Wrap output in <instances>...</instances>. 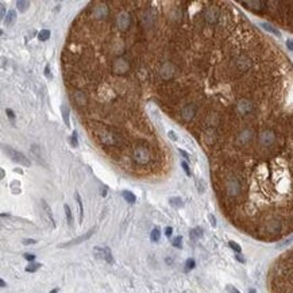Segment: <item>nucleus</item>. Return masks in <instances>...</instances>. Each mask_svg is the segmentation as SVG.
Here are the masks:
<instances>
[{"mask_svg": "<svg viewBox=\"0 0 293 293\" xmlns=\"http://www.w3.org/2000/svg\"><path fill=\"white\" fill-rule=\"evenodd\" d=\"M23 243L24 245H33V243H35V241H34V239H24Z\"/></svg>", "mask_w": 293, "mask_h": 293, "instance_id": "nucleus-32", "label": "nucleus"}, {"mask_svg": "<svg viewBox=\"0 0 293 293\" xmlns=\"http://www.w3.org/2000/svg\"><path fill=\"white\" fill-rule=\"evenodd\" d=\"M2 18H5V8L3 4H2Z\"/></svg>", "mask_w": 293, "mask_h": 293, "instance_id": "nucleus-35", "label": "nucleus"}, {"mask_svg": "<svg viewBox=\"0 0 293 293\" xmlns=\"http://www.w3.org/2000/svg\"><path fill=\"white\" fill-rule=\"evenodd\" d=\"M3 150H4V151L7 153L8 157H10L12 161H15V162L20 164V165H23V166H30V165H31L30 160L23 154V153L16 151V150L11 149L10 146H3Z\"/></svg>", "mask_w": 293, "mask_h": 293, "instance_id": "nucleus-4", "label": "nucleus"}, {"mask_svg": "<svg viewBox=\"0 0 293 293\" xmlns=\"http://www.w3.org/2000/svg\"><path fill=\"white\" fill-rule=\"evenodd\" d=\"M45 74H46L47 79H53V74H51V72H50V66L49 65H46V68H45Z\"/></svg>", "mask_w": 293, "mask_h": 293, "instance_id": "nucleus-24", "label": "nucleus"}, {"mask_svg": "<svg viewBox=\"0 0 293 293\" xmlns=\"http://www.w3.org/2000/svg\"><path fill=\"white\" fill-rule=\"evenodd\" d=\"M93 234V230H91V231H88V232L85 234L84 236H80V238H77V239H74V241H70V242H68V243H65V245H62L64 247L65 246H72V245H77V243H80V242H83V241H85V239H88L89 236Z\"/></svg>", "mask_w": 293, "mask_h": 293, "instance_id": "nucleus-6", "label": "nucleus"}, {"mask_svg": "<svg viewBox=\"0 0 293 293\" xmlns=\"http://www.w3.org/2000/svg\"><path fill=\"white\" fill-rule=\"evenodd\" d=\"M65 214H66V220H68V224L72 226L73 224V216H72V212H70V208L68 207V205H65Z\"/></svg>", "mask_w": 293, "mask_h": 293, "instance_id": "nucleus-15", "label": "nucleus"}, {"mask_svg": "<svg viewBox=\"0 0 293 293\" xmlns=\"http://www.w3.org/2000/svg\"><path fill=\"white\" fill-rule=\"evenodd\" d=\"M122 196L124 197V200L127 203H130V204H134V203L136 201V197L134 193H131L130 191H123V193H122Z\"/></svg>", "mask_w": 293, "mask_h": 293, "instance_id": "nucleus-9", "label": "nucleus"}, {"mask_svg": "<svg viewBox=\"0 0 293 293\" xmlns=\"http://www.w3.org/2000/svg\"><path fill=\"white\" fill-rule=\"evenodd\" d=\"M228 245H230V247H231V249H232L234 251H236V253H241V251H242L241 246H239V245L236 243V242H232V241H230V242H228Z\"/></svg>", "mask_w": 293, "mask_h": 293, "instance_id": "nucleus-20", "label": "nucleus"}, {"mask_svg": "<svg viewBox=\"0 0 293 293\" xmlns=\"http://www.w3.org/2000/svg\"><path fill=\"white\" fill-rule=\"evenodd\" d=\"M161 238V232L158 228H153L151 234H150V239H151V242H158Z\"/></svg>", "mask_w": 293, "mask_h": 293, "instance_id": "nucleus-12", "label": "nucleus"}, {"mask_svg": "<svg viewBox=\"0 0 293 293\" xmlns=\"http://www.w3.org/2000/svg\"><path fill=\"white\" fill-rule=\"evenodd\" d=\"M57 292H58V289H54V291H51L50 293H57Z\"/></svg>", "mask_w": 293, "mask_h": 293, "instance_id": "nucleus-37", "label": "nucleus"}, {"mask_svg": "<svg viewBox=\"0 0 293 293\" xmlns=\"http://www.w3.org/2000/svg\"><path fill=\"white\" fill-rule=\"evenodd\" d=\"M61 112H62V118H64V122H65V124L68 126V127H70V122H69V108L66 107L65 104L61 105Z\"/></svg>", "mask_w": 293, "mask_h": 293, "instance_id": "nucleus-8", "label": "nucleus"}, {"mask_svg": "<svg viewBox=\"0 0 293 293\" xmlns=\"http://www.w3.org/2000/svg\"><path fill=\"white\" fill-rule=\"evenodd\" d=\"M76 200H77V204H79V208H80V223H83V214H84V211H83V201H81V199H80V195L79 193H76Z\"/></svg>", "mask_w": 293, "mask_h": 293, "instance_id": "nucleus-17", "label": "nucleus"}, {"mask_svg": "<svg viewBox=\"0 0 293 293\" xmlns=\"http://www.w3.org/2000/svg\"><path fill=\"white\" fill-rule=\"evenodd\" d=\"M178 115L205 150L220 211L242 232H293V66L227 2L185 3Z\"/></svg>", "mask_w": 293, "mask_h": 293, "instance_id": "nucleus-1", "label": "nucleus"}, {"mask_svg": "<svg viewBox=\"0 0 293 293\" xmlns=\"http://www.w3.org/2000/svg\"><path fill=\"white\" fill-rule=\"evenodd\" d=\"M254 14L266 15L277 24L293 31V2H239Z\"/></svg>", "mask_w": 293, "mask_h": 293, "instance_id": "nucleus-3", "label": "nucleus"}, {"mask_svg": "<svg viewBox=\"0 0 293 293\" xmlns=\"http://www.w3.org/2000/svg\"><path fill=\"white\" fill-rule=\"evenodd\" d=\"M286 46H288V49H289V50H292V51H293V41H292V39H288V41H286Z\"/></svg>", "mask_w": 293, "mask_h": 293, "instance_id": "nucleus-31", "label": "nucleus"}, {"mask_svg": "<svg viewBox=\"0 0 293 293\" xmlns=\"http://www.w3.org/2000/svg\"><path fill=\"white\" fill-rule=\"evenodd\" d=\"M24 258H26L27 261H34L35 255H34V254H24Z\"/></svg>", "mask_w": 293, "mask_h": 293, "instance_id": "nucleus-28", "label": "nucleus"}, {"mask_svg": "<svg viewBox=\"0 0 293 293\" xmlns=\"http://www.w3.org/2000/svg\"><path fill=\"white\" fill-rule=\"evenodd\" d=\"M0 285H2V288H4V286H5V282H4V281H0Z\"/></svg>", "mask_w": 293, "mask_h": 293, "instance_id": "nucleus-36", "label": "nucleus"}, {"mask_svg": "<svg viewBox=\"0 0 293 293\" xmlns=\"http://www.w3.org/2000/svg\"><path fill=\"white\" fill-rule=\"evenodd\" d=\"M195 259H192V258H189L188 261H186V263H185V266H186V270H191V269H193L195 267Z\"/></svg>", "mask_w": 293, "mask_h": 293, "instance_id": "nucleus-22", "label": "nucleus"}, {"mask_svg": "<svg viewBox=\"0 0 293 293\" xmlns=\"http://www.w3.org/2000/svg\"><path fill=\"white\" fill-rule=\"evenodd\" d=\"M235 258L238 259L239 262H242V263H245V258H243V257H241V255H239V254H238V255H235Z\"/></svg>", "mask_w": 293, "mask_h": 293, "instance_id": "nucleus-34", "label": "nucleus"}, {"mask_svg": "<svg viewBox=\"0 0 293 293\" xmlns=\"http://www.w3.org/2000/svg\"><path fill=\"white\" fill-rule=\"evenodd\" d=\"M201 234H203V231H201V228H193V230H191V238H192V241H196L197 238H200L201 236Z\"/></svg>", "mask_w": 293, "mask_h": 293, "instance_id": "nucleus-13", "label": "nucleus"}, {"mask_svg": "<svg viewBox=\"0 0 293 293\" xmlns=\"http://www.w3.org/2000/svg\"><path fill=\"white\" fill-rule=\"evenodd\" d=\"M5 114L8 115V118H10V119H14V118H15V114H14V111H12V110H10V108H7V110H5Z\"/></svg>", "mask_w": 293, "mask_h": 293, "instance_id": "nucleus-26", "label": "nucleus"}, {"mask_svg": "<svg viewBox=\"0 0 293 293\" xmlns=\"http://www.w3.org/2000/svg\"><path fill=\"white\" fill-rule=\"evenodd\" d=\"M267 286L272 293H293V249L272 265L267 273Z\"/></svg>", "mask_w": 293, "mask_h": 293, "instance_id": "nucleus-2", "label": "nucleus"}, {"mask_svg": "<svg viewBox=\"0 0 293 293\" xmlns=\"http://www.w3.org/2000/svg\"><path fill=\"white\" fill-rule=\"evenodd\" d=\"M169 204L173 205V207H176V208H180V207H182V200H181L180 197H170Z\"/></svg>", "mask_w": 293, "mask_h": 293, "instance_id": "nucleus-11", "label": "nucleus"}, {"mask_svg": "<svg viewBox=\"0 0 293 293\" xmlns=\"http://www.w3.org/2000/svg\"><path fill=\"white\" fill-rule=\"evenodd\" d=\"M16 7H18V10L20 11V12H26L27 8L30 7V3L29 2H22V0H19V2H16Z\"/></svg>", "mask_w": 293, "mask_h": 293, "instance_id": "nucleus-10", "label": "nucleus"}, {"mask_svg": "<svg viewBox=\"0 0 293 293\" xmlns=\"http://www.w3.org/2000/svg\"><path fill=\"white\" fill-rule=\"evenodd\" d=\"M250 293H254V291H251V292H250Z\"/></svg>", "mask_w": 293, "mask_h": 293, "instance_id": "nucleus-38", "label": "nucleus"}, {"mask_svg": "<svg viewBox=\"0 0 293 293\" xmlns=\"http://www.w3.org/2000/svg\"><path fill=\"white\" fill-rule=\"evenodd\" d=\"M178 153H180V154L182 155L184 158H186V160H191V158H189V154H188L186 151H184V150H180V149H178Z\"/></svg>", "mask_w": 293, "mask_h": 293, "instance_id": "nucleus-29", "label": "nucleus"}, {"mask_svg": "<svg viewBox=\"0 0 293 293\" xmlns=\"http://www.w3.org/2000/svg\"><path fill=\"white\" fill-rule=\"evenodd\" d=\"M181 243H182V236H176L172 242V245L174 247H181Z\"/></svg>", "mask_w": 293, "mask_h": 293, "instance_id": "nucleus-21", "label": "nucleus"}, {"mask_svg": "<svg viewBox=\"0 0 293 293\" xmlns=\"http://www.w3.org/2000/svg\"><path fill=\"white\" fill-rule=\"evenodd\" d=\"M262 27H265V29H266L267 31L273 33V34H274V35H277V37H281L280 31H277V30H276L274 27H272V26H270V24H267V23H262Z\"/></svg>", "mask_w": 293, "mask_h": 293, "instance_id": "nucleus-16", "label": "nucleus"}, {"mask_svg": "<svg viewBox=\"0 0 293 293\" xmlns=\"http://www.w3.org/2000/svg\"><path fill=\"white\" fill-rule=\"evenodd\" d=\"M50 38V30H41L38 34V39L39 41H47Z\"/></svg>", "mask_w": 293, "mask_h": 293, "instance_id": "nucleus-14", "label": "nucleus"}, {"mask_svg": "<svg viewBox=\"0 0 293 293\" xmlns=\"http://www.w3.org/2000/svg\"><path fill=\"white\" fill-rule=\"evenodd\" d=\"M167 136H169V138L172 139L173 142H177V136H176V132H174V131H169V132H167Z\"/></svg>", "mask_w": 293, "mask_h": 293, "instance_id": "nucleus-25", "label": "nucleus"}, {"mask_svg": "<svg viewBox=\"0 0 293 293\" xmlns=\"http://www.w3.org/2000/svg\"><path fill=\"white\" fill-rule=\"evenodd\" d=\"M181 166H182L184 172H185V174L188 176V177H191V170H189V166L186 165V162H181Z\"/></svg>", "mask_w": 293, "mask_h": 293, "instance_id": "nucleus-23", "label": "nucleus"}, {"mask_svg": "<svg viewBox=\"0 0 293 293\" xmlns=\"http://www.w3.org/2000/svg\"><path fill=\"white\" fill-rule=\"evenodd\" d=\"M70 143H72V146H73V147L79 146V141H77V131H73V134H72Z\"/></svg>", "mask_w": 293, "mask_h": 293, "instance_id": "nucleus-19", "label": "nucleus"}, {"mask_svg": "<svg viewBox=\"0 0 293 293\" xmlns=\"http://www.w3.org/2000/svg\"><path fill=\"white\" fill-rule=\"evenodd\" d=\"M209 222H211V224H212V227H215V226H216V219H215V217L214 216H212V215H209Z\"/></svg>", "mask_w": 293, "mask_h": 293, "instance_id": "nucleus-30", "label": "nucleus"}, {"mask_svg": "<svg viewBox=\"0 0 293 293\" xmlns=\"http://www.w3.org/2000/svg\"><path fill=\"white\" fill-rule=\"evenodd\" d=\"M227 289H228V291H230V293H239V292L236 291L235 288H234V286H231V285H228V286H227Z\"/></svg>", "mask_w": 293, "mask_h": 293, "instance_id": "nucleus-33", "label": "nucleus"}, {"mask_svg": "<svg viewBox=\"0 0 293 293\" xmlns=\"http://www.w3.org/2000/svg\"><path fill=\"white\" fill-rule=\"evenodd\" d=\"M39 267H41V265H39V263H30L29 266L26 267V272L33 273V272H35V270H38Z\"/></svg>", "mask_w": 293, "mask_h": 293, "instance_id": "nucleus-18", "label": "nucleus"}, {"mask_svg": "<svg viewBox=\"0 0 293 293\" xmlns=\"http://www.w3.org/2000/svg\"><path fill=\"white\" fill-rule=\"evenodd\" d=\"M15 19H16V12L14 10H11V11H8V14H7V19H5V26L7 27H10V26H12L14 24V22H15Z\"/></svg>", "mask_w": 293, "mask_h": 293, "instance_id": "nucleus-7", "label": "nucleus"}, {"mask_svg": "<svg viewBox=\"0 0 293 293\" xmlns=\"http://www.w3.org/2000/svg\"><path fill=\"white\" fill-rule=\"evenodd\" d=\"M93 254L96 258L99 259H104V261L112 263L114 259H112V254H111V250L108 247H95L93 249Z\"/></svg>", "mask_w": 293, "mask_h": 293, "instance_id": "nucleus-5", "label": "nucleus"}, {"mask_svg": "<svg viewBox=\"0 0 293 293\" xmlns=\"http://www.w3.org/2000/svg\"><path fill=\"white\" fill-rule=\"evenodd\" d=\"M172 232H173V228L172 227H166L165 228V235L169 238V236H172Z\"/></svg>", "mask_w": 293, "mask_h": 293, "instance_id": "nucleus-27", "label": "nucleus"}]
</instances>
